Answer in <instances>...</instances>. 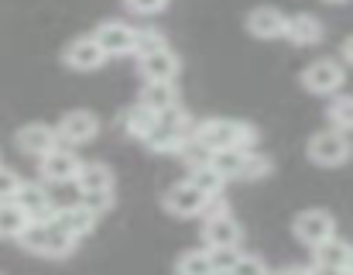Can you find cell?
<instances>
[{"label": "cell", "mask_w": 353, "mask_h": 275, "mask_svg": "<svg viewBox=\"0 0 353 275\" xmlns=\"http://www.w3.org/2000/svg\"><path fill=\"white\" fill-rule=\"evenodd\" d=\"M192 141L210 155V151H223V148H236V151H254L257 144V128L247 121H230V117H213L192 128Z\"/></svg>", "instance_id": "obj_1"}, {"label": "cell", "mask_w": 353, "mask_h": 275, "mask_svg": "<svg viewBox=\"0 0 353 275\" xmlns=\"http://www.w3.org/2000/svg\"><path fill=\"white\" fill-rule=\"evenodd\" d=\"M17 241L24 252L41 255V258H69L76 252V241L65 231H59L52 220H31Z\"/></svg>", "instance_id": "obj_2"}, {"label": "cell", "mask_w": 353, "mask_h": 275, "mask_svg": "<svg viewBox=\"0 0 353 275\" xmlns=\"http://www.w3.org/2000/svg\"><path fill=\"white\" fill-rule=\"evenodd\" d=\"M305 155H309V162H316V165H323V169H336V165L350 162L353 144L343 131H333V128H330V131H319V135L309 138Z\"/></svg>", "instance_id": "obj_3"}, {"label": "cell", "mask_w": 353, "mask_h": 275, "mask_svg": "<svg viewBox=\"0 0 353 275\" xmlns=\"http://www.w3.org/2000/svg\"><path fill=\"white\" fill-rule=\"evenodd\" d=\"M302 86L316 97H333L343 86V66L333 59H319V62L302 69Z\"/></svg>", "instance_id": "obj_4"}, {"label": "cell", "mask_w": 353, "mask_h": 275, "mask_svg": "<svg viewBox=\"0 0 353 275\" xmlns=\"http://www.w3.org/2000/svg\"><path fill=\"white\" fill-rule=\"evenodd\" d=\"M38 162H41V165H38L41 182H76L79 165H83V158H79L72 148H65V144L52 148V151H48V155H41Z\"/></svg>", "instance_id": "obj_5"}, {"label": "cell", "mask_w": 353, "mask_h": 275, "mask_svg": "<svg viewBox=\"0 0 353 275\" xmlns=\"http://www.w3.org/2000/svg\"><path fill=\"white\" fill-rule=\"evenodd\" d=\"M292 227H295V238H299L302 245H309V248H316V245L336 238V220H333L330 210H302Z\"/></svg>", "instance_id": "obj_6"}, {"label": "cell", "mask_w": 353, "mask_h": 275, "mask_svg": "<svg viewBox=\"0 0 353 275\" xmlns=\"http://www.w3.org/2000/svg\"><path fill=\"white\" fill-rule=\"evenodd\" d=\"M134 35H137V28L127 21H103L93 38L107 59H123V55H134Z\"/></svg>", "instance_id": "obj_7"}, {"label": "cell", "mask_w": 353, "mask_h": 275, "mask_svg": "<svg viewBox=\"0 0 353 275\" xmlns=\"http://www.w3.org/2000/svg\"><path fill=\"white\" fill-rule=\"evenodd\" d=\"M55 135H59V144H86L100 135V121L93 111H69L59 124H55Z\"/></svg>", "instance_id": "obj_8"}, {"label": "cell", "mask_w": 353, "mask_h": 275, "mask_svg": "<svg viewBox=\"0 0 353 275\" xmlns=\"http://www.w3.org/2000/svg\"><path fill=\"white\" fill-rule=\"evenodd\" d=\"M14 203L28 214V220H52V214H55V200H52V193L41 179L38 182H21Z\"/></svg>", "instance_id": "obj_9"}, {"label": "cell", "mask_w": 353, "mask_h": 275, "mask_svg": "<svg viewBox=\"0 0 353 275\" xmlns=\"http://www.w3.org/2000/svg\"><path fill=\"white\" fill-rule=\"evenodd\" d=\"M203 203H206V196L192 182H175V186H168L161 193V207L172 217H199L203 214Z\"/></svg>", "instance_id": "obj_10"}, {"label": "cell", "mask_w": 353, "mask_h": 275, "mask_svg": "<svg viewBox=\"0 0 353 275\" xmlns=\"http://www.w3.org/2000/svg\"><path fill=\"white\" fill-rule=\"evenodd\" d=\"M62 62H65L69 69H76V73H93V69H100V66L107 62V55H103V48L97 45L93 35H83V38H76V41L65 45Z\"/></svg>", "instance_id": "obj_11"}, {"label": "cell", "mask_w": 353, "mask_h": 275, "mask_svg": "<svg viewBox=\"0 0 353 275\" xmlns=\"http://www.w3.org/2000/svg\"><path fill=\"white\" fill-rule=\"evenodd\" d=\"M240 241H243V227L236 224L234 217H213V220H203V245L206 252H216V248H234L240 252Z\"/></svg>", "instance_id": "obj_12"}, {"label": "cell", "mask_w": 353, "mask_h": 275, "mask_svg": "<svg viewBox=\"0 0 353 275\" xmlns=\"http://www.w3.org/2000/svg\"><path fill=\"white\" fill-rule=\"evenodd\" d=\"M97 220L100 217H93L86 207H79V203H65V207H55V214H52V224L59 227V231H65L72 241H79V238H86V234H93V227H97Z\"/></svg>", "instance_id": "obj_13"}, {"label": "cell", "mask_w": 353, "mask_h": 275, "mask_svg": "<svg viewBox=\"0 0 353 275\" xmlns=\"http://www.w3.org/2000/svg\"><path fill=\"white\" fill-rule=\"evenodd\" d=\"M137 73H141L144 83H172V79L179 76V55H175L172 48L141 55V59H137Z\"/></svg>", "instance_id": "obj_14"}, {"label": "cell", "mask_w": 353, "mask_h": 275, "mask_svg": "<svg viewBox=\"0 0 353 275\" xmlns=\"http://www.w3.org/2000/svg\"><path fill=\"white\" fill-rule=\"evenodd\" d=\"M17 148L24 151V155H31V158H41V155H48L52 148H59V135H55V128L52 124H41V121H34V124H24L17 135Z\"/></svg>", "instance_id": "obj_15"}, {"label": "cell", "mask_w": 353, "mask_h": 275, "mask_svg": "<svg viewBox=\"0 0 353 275\" xmlns=\"http://www.w3.org/2000/svg\"><path fill=\"white\" fill-rule=\"evenodd\" d=\"M285 24H288V17H285L278 7H254V10L247 14V31H250L254 38H264V41L285 38Z\"/></svg>", "instance_id": "obj_16"}, {"label": "cell", "mask_w": 353, "mask_h": 275, "mask_svg": "<svg viewBox=\"0 0 353 275\" xmlns=\"http://www.w3.org/2000/svg\"><path fill=\"white\" fill-rule=\"evenodd\" d=\"M323 35H326V24H323L316 14H295V17H288V24H285V38H288L292 45H299V48L319 45Z\"/></svg>", "instance_id": "obj_17"}, {"label": "cell", "mask_w": 353, "mask_h": 275, "mask_svg": "<svg viewBox=\"0 0 353 275\" xmlns=\"http://www.w3.org/2000/svg\"><path fill=\"white\" fill-rule=\"evenodd\" d=\"M316 252V265H326V269H336V272H353V245L343 238H330L323 245L312 248Z\"/></svg>", "instance_id": "obj_18"}, {"label": "cell", "mask_w": 353, "mask_h": 275, "mask_svg": "<svg viewBox=\"0 0 353 275\" xmlns=\"http://www.w3.org/2000/svg\"><path fill=\"white\" fill-rule=\"evenodd\" d=\"M76 186L79 193H114V169L107 162H83Z\"/></svg>", "instance_id": "obj_19"}, {"label": "cell", "mask_w": 353, "mask_h": 275, "mask_svg": "<svg viewBox=\"0 0 353 275\" xmlns=\"http://www.w3.org/2000/svg\"><path fill=\"white\" fill-rule=\"evenodd\" d=\"M137 104L154 111V114H165V111L179 107V90H175V83H144Z\"/></svg>", "instance_id": "obj_20"}, {"label": "cell", "mask_w": 353, "mask_h": 275, "mask_svg": "<svg viewBox=\"0 0 353 275\" xmlns=\"http://www.w3.org/2000/svg\"><path fill=\"white\" fill-rule=\"evenodd\" d=\"M185 182H192L203 196H216V193H223V186H227V179L210 165V162H196L192 169H189V179Z\"/></svg>", "instance_id": "obj_21"}, {"label": "cell", "mask_w": 353, "mask_h": 275, "mask_svg": "<svg viewBox=\"0 0 353 275\" xmlns=\"http://www.w3.org/2000/svg\"><path fill=\"white\" fill-rule=\"evenodd\" d=\"M31 220H28V214L14 203V200H7V203H0V238L3 241H17L21 234H24V227H28Z\"/></svg>", "instance_id": "obj_22"}, {"label": "cell", "mask_w": 353, "mask_h": 275, "mask_svg": "<svg viewBox=\"0 0 353 275\" xmlns=\"http://www.w3.org/2000/svg\"><path fill=\"white\" fill-rule=\"evenodd\" d=\"M120 124H123V131H127L130 138H144L154 124H158V114L148 111V107H141V104H134V107L120 117Z\"/></svg>", "instance_id": "obj_23"}, {"label": "cell", "mask_w": 353, "mask_h": 275, "mask_svg": "<svg viewBox=\"0 0 353 275\" xmlns=\"http://www.w3.org/2000/svg\"><path fill=\"white\" fill-rule=\"evenodd\" d=\"M175 275H216V269H213L210 252H206V248H196V252L179 255V262H175Z\"/></svg>", "instance_id": "obj_24"}, {"label": "cell", "mask_w": 353, "mask_h": 275, "mask_svg": "<svg viewBox=\"0 0 353 275\" xmlns=\"http://www.w3.org/2000/svg\"><path fill=\"white\" fill-rule=\"evenodd\" d=\"M271 169H274V162H271L268 155H261V151H243V162H240L236 179H240V182H257V179L271 176Z\"/></svg>", "instance_id": "obj_25"}, {"label": "cell", "mask_w": 353, "mask_h": 275, "mask_svg": "<svg viewBox=\"0 0 353 275\" xmlns=\"http://www.w3.org/2000/svg\"><path fill=\"white\" fill-rule=\"evenodd\" d=\"M206 162L230 182V179H236V172H240V162H243V151H236V148H223V151H210L206 155Z\"/></svg>", "instance_id": "obj_26"}, {"label": "cell", "mask_w": 353, "mask_h": 275, "mask_svg": "<svg viewBox=\"0 0 353 275\" xmlns=\"http://www.w3.org/2000/svg\"><path fill=\"white\" fill-rule=\"evenodd\" d=\"M330 124H333V131H343V135H350L353 131V97H336L333 104H330Z\"/></svg>", "instance_id": "obj_27"}, {"label": "cell", "mask_w": 353, "mask_h": 275, "mask_svg": "<svg viewBox=\"0 0 353 275\" xmlns=\"http://www.w3.org/2000/svg\"><path fill=\"white\" fill-rule=\"evenodd\" d=\"M161 48H168V38L161 35V31H154V28H137V35H134V55L141 59V55H151V52H161Z\"/></svg>", "instance_id": "obj_28"}, {"label": "cell", "mask_w": 353, "mask_h": 275, "mask_svg": "<svg viewBox=\"0 0 353 275\" xmlns=\"http://www.w3.org/2000/svg\"><path fill=\"white\" fill-rule=\"evenodd\" d=\"M268 269H264V262L257 258V255H243V252H236L234 265L227 269L223 275H264Z\"/></svg>", "instance_id": "obj_29"}, {"label": "cell", "mask_w": 353, "mask_h": 275, "mask_svg": "<svg viewBox=\"0 0 353 275\" xmlns=\"http://www.w3.org/2000/svg\"><path fill=\"white\" fill-rule=\"evenodd\" d=\"M79 207H86L93 217H100L114 207V193H79Z\"/></svg>", "instance_id": "obj_30"}, {"label": "cell", "mask_w": 353, "mask_h": 275, "mask_svg": "<svg viewBox=\"0 0 353 275\" xmlns=\"http://www.w3.org/2000/svg\"><path fill=\"white\" fill-rule=\"evenodd\" d=\"M21 182H24V179H21L14 169H3V165H0V203L14 200L17 189H21Z\"/></svg>", "instance_id": "obj_31"}, {"label": "cell", "mask_w": 353, "mask_h": 275, "mask_svg": "<svg viewBox=\"0 0 353 275\" xmlns=\"http://www.w3.org/2000/svg\"><path fill=\"white\" fill-rule=\"evenodd\" d=\"M123 3H127V10L137 14V17H154V14H161V10L168 7V0H123Z\"/></svg>", "instance_id": "obj_32"}, {"label": "cell", "mask_w": 353, "mask_h": 275, "mask_svg": "<svg viewBox=\"0 0 353 275\" xmlns=\"http://www.w3.org/2000/svg\"><path fill=\"white\" fill-rule=\"evenodd\" d=\"M230 214V207H227V200H223V193H216V196H206V203H203V220H213V217H227Z\"/></svg>", "instance_id": "obj_33"}, {"label": "cell", "mask_w": 353, "mask_h": 275, "mask_svg": "<svg viewBox=\"0 0 353 275\" xmlns=\"http://www.w3.org/2000/svg\"><path fill=\"white\" fill-rule=\"evenodd\" d=\"M340 55H343V62H347V66H353V35L340 45Z\"/></svg>", "instance_id": "obj_34"}, {"label": "cell", "mask_w": 353, "mask_h": 275, "mask_svg": "<svg viewBox=\"0 0 353 275\" xmlns=\"http://www.w3.org/2000/svg\"><path fill=\"white\" fill-rule=\"evenodd\" d=\"M309 275H343V272H336V269H326V265H309Z\"/></svg>", "instance_id": "obj_35"}, {"label": "cell", "mask_w": 353, "mask_h": 275, "mask_svg": "<svg viewBox=\"0 0 353 275\" xmlns=\"http://www.w3.org/2000/svg\"><path fill=\"white\" fill-rule=\"evenodd\" d=\"M278 275H309V269H302V265H288V269H281Z\"/></svg>", "instance_id": "obj_36"}, {"label": "cell", "mask_w": 353, "mask_h": 275, "mask_svg": "<svg viewBox=\"0 0 353 275\" xmlns=\"http://www.w3.org/2000/svg\"><path fill=\"white\" fill-rule=\"evenodd\" d=\"M326 3H347V0H326Z\"/></svg>", "instance_id": "obj_37"}, {"label": "cell", "mask_w": 353, "mask_h": 275, "mask_svg": "<svg viewBox=\"0 0 353 275\" xmlns=\"http://www.w3.org/2000/svg\"><path fill=\"white\" fill-rule=\"evenodd\" d=\"M264 275H278V272H264Z\"/></svg>", "instance_id": "obj_38"}, {"label": "cell", "mask_w": 353, "mask_h": 275, "mask_svg": "<svg viewBox=\"0 0 353 275\" xmlns=\"http://www.w3.org/2000/svg\"><path fill=\"white\" fill-rule=\"evenodd\" d=\"M347 275H353V272H347Z\"/></svg>", "instance_id": "obj_39"}]
</instances>
